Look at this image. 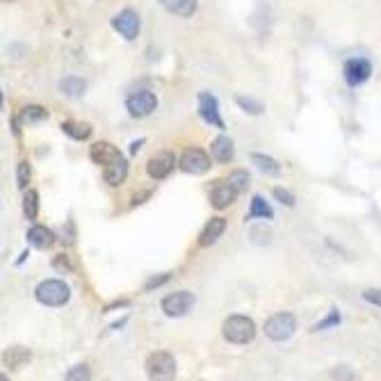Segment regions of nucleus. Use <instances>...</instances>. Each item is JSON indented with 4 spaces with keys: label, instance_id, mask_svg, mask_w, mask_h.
<instances>
[{
    "label": "nucleus",
    "instance_id": "obj_1",
    "mask_svg": "<svg viewBox=\"0 0 381 381\" xmlns=\"http://www.w3.org/2000/svg\"><path fill=\"white\" fill-rule=\"evenodd\" d=\"M222 336L233 345H247L256 338V324L247 315H231L222 324Z\"/></svg>",
    "mask_w": 381,
    "mask_h": 381
},
{
    "label": "nucleus",
    "instance_id": "obj_2",
    "mask_svg": "<svg viewBox=\"0 0 381 381\" xmlns=\"http://www.w3.org/2000/svg\"><path fill=\"white\" fill-rule=\"evenodd\" d=\"M35 297L41 306L58 308V306H64V304L71 299V290H69L67 283L60 281V279H46L37 286Z\"/></svg>",
    "mask_w": 381,
    "mask_h": 381
},
{
    "label": "nucleus",
    "instance_id": "obj_3",
    "mask_svg": "<svg viewBox=\"0 0 381 381\" xmlns=\"http://www.w3.org/2000/svg\"><path fill=\"white\" fill-rule=\"evenodd\" d=\"M149 381H173L176 379V358L169 352H154L146 358Z\"/></svg>",
    "mask_w": 381,
    "mask_h": 381
},
{
    "label": "nucleus",
    "instance_id": "obj_4",
    "mask_svg": "<svg viewBox=\"0 0 381 381\" xmlns=\"http://www.w3.org/2000/svg\"><path fill=\"white\" fill-rule=\"evenodd\" d=\"M297 329V320L292 313H274L272 318L265 322V336L269 340H277V343H283L288 340L292 333Z\"/></svg>",
    "mask_w": 381,
    "mask_h": 381
},
{
    "label": "nucleus",
    "instance_id": "obj_5",
    "mask_svg": "<svg viewBox=\"0 0 381 381\" xmlns=\"http://www.w3.org/2000/svg\"><path fill=\"white\" fill-rule=\"evenodd\" d=\"M156 107H158V96L151 90H137L126 99V110L135 119H144L149 114H154Z\"/></svg>",
    "mask_w": 381,
    "mask_h": 381
},
{
    "label": "nucleus",
    "instance_id": "obj_6",
    "mask_svg": "<svg viewBox=\"0 0 381 381\" xmlns=\"http://www.w3.org/2000/svg\"><path fill=\"white\" fill-rule=\"evenodd\" d=\"M176 165H178L176 154H173V151H169V149H162V151H158L156 156L149 158V162H146V173H149V176L154 178V181H165Z\"/></svg>",
    "mask_w": 381,
    "mask_h": 381
},
{
    "label": "nucleus",
    "instance_id": "obj_7",
    "mask_svg": "<svg viewBox=\"0 0 381 381\" xmlns=\"http://www.w3.org/2000/svg\"><path fill=\"white\" fill-rule=\"evenodd\" d=\"M178 167L185 173H192V176H201V173H205L213 165H210V156L205 154L203 149L192 146L188 151H183V156L178 160Z\"/></svg>",
    "mask_w": 381,
    "mask_h": 381
},
{
    "label": "nucleus",
    "instance_id": "obj_8",
    "mask_svg": "<svg viewBox=\"0 0 381 381\" xmlns=\"http://www.w3.org/2000/svg\"><path fill=\"white\" fill-rule=\"evenodd\" d=\"M162 311H165L167 318H183L188 315L194 306V295L190 290H178V292H171L165 299H162Z\"/></svg>",
    "mask_w": 381,
    "mask_h": 381
},
{
    "label": "nucleus",
    "instance_id": "obj_9",
    "mask_svg": "<svg viewBox=\"0 0 381 381\" xmlns=\"http://www.w3.org/2000/svg\"><path fill=\"white\" fill-rule=\"evenodd\" d=\"M112 28L126 41H135L139 35V28H141V18L135 9H122V12L112 16Z\"/></svg>",
    "mask_w": 381,
    "mask_h": 381
},
{
    "label": "nucleus",
    "instance_id": "obj_10",
    "mask_svg": "<svg viewBox=\"0 0 381 381\" xmlns=\"http://www.w3.org/2000/svg\"><path fill=\"white\" fill-rule=\"evenodd\" d=\"M197 101H199V117L203 122L217 130H224V119L220 114V101H217L210 92H201Z\"/></svg>",
    "mask_w": 381,
    "mask_h": 381
},
{
    "label": "nucleus",
    "instance_id": "obj_11",
    "mask_svg": "<svg viewBox=\"0 0 381 381\" xmlns=\"http://www.w3.org/2000/svg\"><path fill=\"white\" fill-rule=\"evenodd\" d=\"M343 73H345L347 85L358 87V85H363L370 75H372V64H370V60H365V58H352V60L345 62Z\"/></svg>",
    "mask_w": 381,
    "mask_h": 381
},
{
    "label": "nucleus",
    "instance_id": "obj_12",
    "mask_svg": "<svg viewBox=\"0 0 381 381\" xmlns=\"http://www.w3.org/2000/svg\"><path fill=\"white\" fill-rule=\"evenodd\" d=\"M237 194H240V192H237L233 185L228 183V178L226 181H215L213 188H210V203H213V208L215 210L228 208V205L235 201Z\"/></svg>",
    "mask_w": 381,
    "mask_h": 381
},
{
    "label": "nucleus",
    "instance_id": "obj_13",
    "mask_svg": "<svg viewBox=\"0 0 381 381\" xmlns=\"http://www.w3.org/2000/svg\"><path fill=\"white\" fill-rule=\"evenodd\" d=\"M119 158H124V156L112 141H96V144H92V149H90V160L103 169L107 165H112V162H117Z\"/></svg>",
    "mask_w": 381,
    "mask_h": 381
},
{
    "label": "nucleus",
    "instance_id": "obj_14",
    "mask_svg": "<svg viewBox=\"0 0 381 381\" xmlns=\"http://www.w3.org/2000/svg\"><path fill=\"white\" fill-rule=\"evenodd\" d=\"M210 156L215 162L220 165H228L233 158H235V146H233V139L228 135H220L210 141Z\"/></svg>",
    "mask_w": 381,
    "mask_h": 381
},
{
    "label": "nucleus",
    "instance_id": "obj_15",
    "mask_svg": "<svg viewBox=\"0 0 381 381\" xmlns=\"http://www.w3.org/2000/svg\"><path fill=\"white\" fill-rule=\"evenodd\" d=\"M224 231H226V220H224V217H210V222L203 226V231L199 235V245L201 247L215 245L224 235Z\"/></svg>",
    "mask_w": 381,
    "mask_h": 381
},
{
    "label": "nucleus",
    "instance_id": "obj_16",
    "mask_svg": "<svg viewBox=\"0 0 381 381\" xmlns=\"http://www.w3.org/2000/svg\"><path fill=\"white\" fill-rule=\"evenodd\" d=\"M158 3L178 18H192L199 7V0H158Z\"/></svg>",
    "mask_w": 381,
    "mask_h": 381
},
{
    "label": "nucleus",
    "instance_id": "obj_17",
    "mask_svg": "<svg viewBox=\"0 0 381 381\" xmlns=\"http://www.w3.org/2000/svg\"><path fill=\"white\" fill-rule=\"evenodd\" d=\"M128 160L126 158H119L112 165H107L103 169V178L105 183L110 185V188H119V185H124V181L128 178Z\"/></svg>",
    "mask_w": 381,
    "mask_h": 381
},
{
    "label": "nucleus",
    "instance_id": "obj_18",
    "mask_svg": "<svg viewBox=\"0 0 381 381\" xmlns=\"http://www.w3.org/2000/svg\"><path fill=\"white\" fill-rule=\"evenodd\" d=\"M55 233L50 231V228L41 226V224H35L28 231V242L35 247V249H50L53 245H55Z\"/></svg>",
    "mask_w": 381,
    "mask_h": 381
},
{
    "label": "nucleus",
    "instance_id": "obj_19",
    "mask_svg": "<svg viewBox=\"0 0 381 381\" xmlns=\"http://www.w3.org/2000/svg\"><path fill=\"white\" fill-rule=\"evenodd\" d=\"M30 358H32V352L28 350V347H21V345L9 347V350H5V354H3V361L9 370L23 367L26 363H30Z\"/></svg>",
    "mask_w": 381,
    "mask_h": 381
},
{
    "label": "nucleus",
    "instance_id": "obj_20",
    "mask_svg": "<svg viewBox=\"0 0 381 381\" xmlns=\"http://www.w3.org/2000/svg\"><path fill=\"white\" fill-rule=\"evenodd\" d=\"M48 119V110L43 105H23L21 107V114H18V122L23 126H35V124H41Z\"/></svg>",
    "mask_w": 381,
    "mask_h": 381
},
{
    "label": "nucleus",
    "instance_id": "obj_21",
    "mask_svg": "<svg viewBox=\"0 0 381 381\" xmlns=\"http://www.w3.org/2000/svg\"><path fill=\"white\" fill-rule=\"evenodd\" d=\"M60 92L69 99H80V96L87 92V80L78 78V75H67V78L60 80Z\"/></svg>",
    "mask_w": 381,
    "mask_h": 381
},
{
    "label": "nucleus",
    "instance_id": "obj_22",
    "mask_svg": "<svg viewBox=\"0 0 381 381\" xmlns=\"http://www.w3.org/2000/svg\"><path fill=\"white\" fill-rule=\"evenodd\" d=\"M60 128H62L64 135H69V137L75 139V141L90 139V137H92V130H94L90 124H82V122H64Z\"/></svg>",
    "mask_w": 381,
    "mask_h": 381
},
{
    "label": "nucleus",
    "instance_id": "obj_23",
    "mask_svg": "<svg viewBox=\"0 0 381 381\" xmlns=\"http://www.w3.org/2000/svg\"><path fill=\"white\" fill-rule=\"evenodd\" d=\"M249 220H272L274 217V210H272V205L260 197V194H256V197L252 199V208H249Z\"/></svg>",
    "mask_w": 381,
    "mask_h": 381
},
{
    "label": "nucleus",
    "instance_id": "obj_24",
    "mask_svg": "<svg viewBox=\"0 0 381 381\" xmlns=\"http://www.w3.org/2000/svg\"><path fill=\"white\" fill-rule=\"evenodd\" d=\"M252 162L265 173V176H279L281 173V165L267 154H252Z\"/></svg>",
    "mask_w": 381,
    "mask_h": 381
},
{
    "label": "nucleus",
    "instance_id": "obj_25",
    "mask_svg": "<svg viewBox=\"0 0 381 381\" xmlns=\"http://www.w3.org/2000/svg\"><path fill=\"white\" fill-rule=\"evenodd\" d=\"M23 215L26 220L35 222L39 215V192L37 190H26L23 194Z\"/></svg>",
    "mask_w": 381,
    "mask_h": 381
},
{
    "label": "nucleus",
    "instance_id": "obj_26",
    "mask_svg": "<svg viewBox=\"0 0 381 381\" xmlns=\"http://www.w3.org/2000/svg\"><path fill=\"white\" fill-rule=\"evenodd\" d=\"M235 103H237V107H240L242 112L254 114V117L263 114V110H265L263 103L256 101V99H252V96H235Z\"/></svg>",
    "mask_w": 381,
    "mask_h": 381
},
{
    "label": "nucleus",
    "instance_id": "obj_27",
    "mask_svg": "<svg viewBox=\"0 0 381 381\" xmlns=\"http://www.w3.org/2000/svg\"><path fill=\"white\" fill-rule=\"evenodd\" d=\"M228 183H231L237 192H245L249 188V183H252V176H249V171L245 169H235L228 173Z\"/></svg>",
    "mask_w": 381,
    "mask_h": 381
},
{
    "label": "nucleus",
    "instance_id": "obj_28",
    "mask_svg": "<svg viewBox=\"0 0 381 381\" xmlns=\"http://www.w3.org/2000/svg\"><path fill=\"white\" fill-rule=\"evenodd\" d=\"M64 381H92V370H90V365H85V363L73 365L69 372H67V379H64Z\"/></svg>",
    "mask_w": 381,
    "mask_h": 381
},
{
    "label": "nucleus",
    "instance_id": "obj_29",
    "mask_svg": "<svg viewBox=\"0 0 381 381\" xmlns=\"http://www.w3.org/2000/svg\"><path fill=\"white\" fill-rule=\"evenodd\" d=\"M340 311L338 308H331L329 311V315H326V318L322 320V322H318L313 326V331H326V329H333V326H338L340 324Z\"/></svg>",
    "mask_w": 381,
    "mask_h": 381
},
{
    "label": "nucleus",
    "instance_id": "obj_30",
    "mask_svg": "<svg viewBox=\"0 0 381 381\" xmlns=\"http://www.w3.org/2000/svg\"><path fill=\"white\" fill-rule=\"evenodd\" d=\"M30 176H32V171H30L28 162H26V160L18 162V165H16V185H18V190H28Z\"/></svg>",
    "mask_w": 381,
    "mask_h": 381
},
{
    "label": "nucleus",
    "instance_id": "obj_31",
    "mask_svg": "<svg viewBox=\"0 0 381 381\" xmlns=\"http://www.w3.org/2000/svg\"><path fill=\"white\" fill-rule=\"evenodd\" d=\"M272 194H274V199H277L281 205H286V208H295L297 199H295V194H292L290 190H286V188H274V190H272Z\"/></svg>",
    "mask_w": 381,
    "mask_h": 381
},
{
    "label": "nucleus",
    "instance_id": "obj_32",
    "mask_svg": "<svg viewBox=\"0 0 381 381\" xmlns=\"http://www.w3.org/2000/svg\"><path fill=\"white\" fill-rule=\"evenodd\" d=\"M331 377H333V381H354L356 379V375H354V370L350 367V365H338L331 372Z\"/></svg>",
    "mask_w": 381,
    "mask_h": 381
},
{
    "label": "nucleus",
    "instance_id": "obj_33",
    "mask_svg": "<svg viewBox=\"0 0 381 381\" xmlns=\"http://www.w3.org/2000/svg\"><path fill=\"white\" fill-rule=\"evenodd\" d=\"M363 299L375 304V306H381V288H367L363 290Z\"/></svg>",
    "mask_w": 381,
    "mask_h": 381
},
{
    "label": "nucleus",
    "instance_id": "obj_34",
    "mask_svg": "<svg viewBox=\"0 0 381 381\" xmlns=\"http://www.w3.org/2000/svg\"><path fill=\"white\" fill-rule=\"evenodd\" d=\"M171 279V274H162V277H154V279H149L144 283V290H154V288H160V286H165V283Z\"/></svg>",
    "mask_w": 381,
    "mask_h": 381
},
{
    "label": "nucleus",
    "instance_id": "obj_35",
    "mask_svg": "<svg viewBox=\"0 0 381 381\" xmlns=\"http://www.w3.org/2000/svg\"><path fill=\"white\" fill-rule=\"evenodd\" d=\"M53 265H55V269H67V272H71V263H69V258L64 256V254H60Z\"/></svg>",
    "mask_w": 381,
    "mask_h": 381
},
{
    "label": "nucleus",
    "instance_id": "obj_36",
    "mask_svg": "<svg viewBox=\"0 0 381 381\" xmlns=\"http://www.w3.org/2000/svg\"><path fill=\"white\" fill-rule=\"evenodd\" d=\"M151 197V192H144V194H139V197H137V194H135V197H133V205H139V203H144V199H149Z\"/></svg>",
    "mask_w": 381,
    "mask_h": 381
},
{
    "label": "nucleus",
    "instance_id": "obj_37",
    "mask_svg": "<svg viewBox=\"0 0 381 381\" xmlns=\"http://www.w3.org/2000/svg\"><path fill=\"white\" fill-rule=\"evenodd\" d=\"M141 144H144V139H137V141H133V144H130V154H137V151L141 149Z\"/></svg>",
    "mask_w": 381,
    "mask_h": 381
},
{
    "label": "nucleus",
    "instance_id": "obj_38",
    "mask_svg": "<svg viewBox=\"0 0 381 381\" xmlns=\"http://www.w3.org/2000/svg\"><path fill=\"white\" fill-rule=\"evenodd\" d=\"M0 381H9V379H7V375H0Z\"/></svg>",
    "mask_w": 381,
    "mask_h": 381
},
{
    "label": "nucleus",
    "instance_id": "obj_39",
    "mask_svg": "<svg viewBox=\"0 0 381 381\" xmlns=\"http://www.w3.org/2000/svg\"><path fill=\"white\" fill-rule=\"evenodd\" d=\"M3 3H12V0H3Z\"/></svg>",
    "mask_w": 381,
    "mask_h": 381
}]
</instances>
